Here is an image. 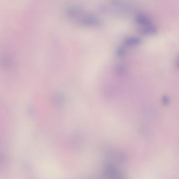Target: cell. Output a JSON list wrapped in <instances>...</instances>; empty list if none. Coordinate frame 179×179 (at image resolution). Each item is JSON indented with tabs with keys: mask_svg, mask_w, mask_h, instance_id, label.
Here are the masks:
<instances>
[{
	"mask_svg": "<svg viewBox=\"0 0 179 179\" xmlns=\"http://www.w3.org/2000/svg\"><path fill=\"white\" fill-rule=\"evenodd\" d=\"M117 54L119 57H123L126 54V51L123 48H119L117 51Z\"/></svg>",
	"mask_w": 179,
	"mask_h": 179,
	"instance_id": "5",
	"label": "cell"
},
{
	"mask_svg": "<svg viewBox=\"0 0 179 179\" xmlns=\"http://www.w3.org/2000/svg\"><path fill=\"white\" fill-rule=\"evenodd\" d=\"M125 68L122 65H119L117 68V72H119V74L123 73L125 70Z\"/></svg>",
	"mask_w": 179,
	"mask_h": 179,
	"instance_id": "6",
	"label": "cell"
},
{
	"mask_svg": "<svg viewBox=\"0 0 179 179\" xmlns=\"http://www.w3.org/2000/svg\"><path fill=\"white\" fill-rule=\"evenodd\" d=\"M176 65L177 66L178 68H179V58L178 60H177V62Z\"/></svg>",
	"mask_w": 179,
	"mask_h": 179,
	"instance_id": "8",
	"label": "cell"
},
{
	"mask_svg": "<svg viewBox=\"0 0 179 179\" xmlns=\"http://www.w3.org/2000/svg\"><path fill=\"white\" fill-rule=\"evenodd\" d=\"M162 100L164 103L167 104L169 102V98L168 96L166 95H164L162 97Z\"/></svg>",
	"mask_w": 179,
	"mask_h": 179,
	"instance_id": "7",
	"label": "cell"
},
{
	"mask_svg": "<svg viewBox=\"0 0 179 179\" xmlns=\"http://www.w3.org/2000/svg\"><path fill=\"white\" fill-rule=\"evenodd\" d=\"M137 31L139 34L146 36L156 34L158 30L156 27L152 25L139 28Z\"/></svg>",
	"mask_w": 179,
	"mask_h": 179,
	"instance_id": "2",
	"label": "cell"
},
{
	"mask_svg": "<svg viewBox=\"0 0 179 179\" xmlns=\"http://www.w3.org/2000/svg\"><path fill=\"white\" fill-rule=\"evenodd\" d=\"M81 24L86 26L100 27L104 23L99 18L93 16H87L83 18L81 21Z\"/></svg>",
	"mask_w": 179,
	"mask_h": 179,
	"instance_id": "1",
	"label": "cell"
},
{
	"mask_svg": "<svg viewBox=\"0 0 179 179\" xmlns=\"http://www.w3.org/2000/svg\"><path fill=\"white\" fill-rule=\"evenodd\" d=\"M141 42L142 40L139 37H128L125 39L124 41V44L128 46H137L141 44Z\"/></svg>",
	"mask_w": 179,
	"mask_h": 179,
	"instance_id": "4",
	"label": "cell"
},
{
	"mask_svg": "<svg viewBox=\"0 0 179 179\" xmlns=\"http://www.w3.org/2000/svg\"><path fill=\"white\" fill-rule=\"evenodd\" d=\"M135 21L136 23L142 27L153 25L151 20L148 16L141 14L135 16Z\"/></svg>",
	"mask_w": 179,
	"mask_h": 179,
	"instance_id": "3",
	"label": "cell"
}]
</instances>
